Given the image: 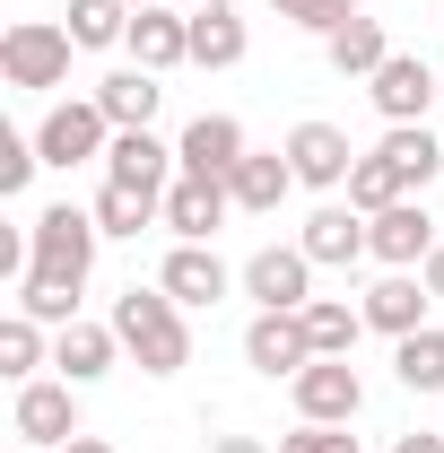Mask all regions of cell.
I'll return each mask as SVG.
<instances>
[{"instance_id": "cell-1", "label": "cell", "mask_w": 444, "mask_h": 453, "mask_svg": "<svg viewBox=\"0 0 444 453\" xmlns=\"http://www.w3.org/2000/svg\"><path fill=\"white\" fill-rule=\"evenodd\" d=\"M27 244H35V262L18 271V314H35L44 332L79 323V288H88V271H96V244H105L96 210H70V201H53V210H35Z\"/></svg>"}, {"instance_id": "cell-2", "label": "cell", "mask_w": 444, "mask_h": 453, "mask_svg": "<svg viewBox=\"0 0 444 453\" xmlns=\"http://www.w3.org/2000/svg\"><path fill=\"white\" fill-rule=\"evenodd\" d=\"M113 332H122V357L140 375H183L192 366V323L166 288H122L113 296Z\"/></svg>"}, {"instance_id": "cell-3", "label": "cell", "mask_w": 444, "mask_h": 453, "mask_svg": "<svg viewBox=\"0 0 444 453\" xmlns=\"http://www.w3.org/2000/svg\"><path fill=\"white\" fill-rule=\"evenodd\" d=\"M70 27H53V18H18L9 35H0V79L9 88H27V96H44V88H61L70 79Z\"/></svg>"}, {"instance_id": "cell-4", "label": "cell", "mask_w": 444, "mask_h": 453, "mask_svg": "<svg viewBox=\"0 0 444 453\" xmlns=\"http://www.w3.org/2000/svg\"><path fill=\"white\" fill-rule=\"evenodd\" d=\"M35 149H44V166H88V157H105L113 149V122H105V105L96 96H79V105H53L44 122H35Z\"/></svg>"}, {"instance_id": "cell-5", "label": "cell", "mask_w": 444, "mask_h": 453, "mask_svg": "<svg viewBox=\"0 0 444 453\" xmlns=\"http://www.w3.org/2000/svg\"><path fill=\"white\" fill-rule=\"evenodd\" d=\"M244 296H253L262 314H296V305L314 296V253H305V244H262V253L244 262Z\"/></svg>"}, {"instance_id": "cell-6", "label": "cell", "mask_w": 444, "mask_h": 453, "mask_svg": "<svg viewBox=\"0 0 444 453\" xmlns=\"http://www.w3.org/2000/svg\"><path fill=\"white\" fill-rule=\"evenodd\" d=\"M436 244H444V235H436V219H427L418 201H392V210L366 219V253H375L384 271H427Z\"/></svg>"}, {"instance_id": "cell-7", "label": "cell", "mask_w": 444, "mask_h": 453, "mask_svg": "<svg viewBox=\"0 0 444 453\" xmlns=\"http://www.w3.org/2000/svg\"><path fill=\"white\" fill-rule=\"evenodd\" d=\"M287 393H296V418H314V427H348V418L366 410V384H357L348 357H314Z\"/></svg>"}, {"instance_id": "cell-8", "label": "cell", "mask_w": 444, "mask_h": 453, "mask_svg": "<svg viewBox=\"0 0 444 453\" xmlns=\"http://www.w3.org/2000/svg\"><path fill=\"white\" fill-rule=\"evenodd\" d=\"M9 427H18V445H70V436H79V384H44V375H35V384H18V410H9Z\"/></svg>"}, {"instance_id": "cell-9", "label": "cell", "mask_w": 444, "mask_h": 453, "mask_svg": "<svg viewBox=\"0 0 444 453\" xmlns=\"http://www.w3.org/2000/svg\"><path fill=\"white\" fill-rule=\"evenodd\" d=\"M357 157H366V149H348L340 122H296V131H287V166H296V183H314V192H340V183L357 174Z\"/></svg>"}, {"instance_id": "cell-10", "label": "cell", "mask_w": 444, "mask_h": 453, "mask_svg": "<svg viewBox=\"0 0 444 453\" xmlns=\"http://www.w3.org/2000/svg\"><path fill=\"white\" fill-rule=\"evenodd\" d=\"M174 157H183V174H210V183H226V174L253 157V140H244V122H235V113H201V122H183Z\"/></svg>"}, {"instance_id": "cell-11", "label": "cell", "mask_w": 444, "mask_h": 453, "mask_svg": "<svg viewBox=\"0 0 444 453\" xmlns=\"http://www.w3.org/2000/svg\"><path fill=\"white\" fill-rule=\"evenodd\" d=\"M244 366H253V375H287V384H296V375H305V366H314V340H305V323H296V314H253V323H244Z\"/></svg>"}, {"instance_id": "cell-12", "label": "cell", "mask_w": 444, "mask_h": 453, "mask_svg": "<svg viewBox=\"0 0 444 453\" xmlns=\"http://www.w3.org/2000/svg\"><path fill=\"white\" fill-rule=\"evenodd\" d=\"M226 210H235V192L210 183V174H174V183H166V226H174V244H210V235L226 226Z\"/></svg>"}, {"instance_id": "cell-13", "label": "cell", "mask_w": 444, "mask_h": 453, "mask_svg": "<svg viewBox=\"0 0 444 453\" xmlns=\"http://www.w3.org/2000/svg\"><path fill=\"white\" fill-rule=\"evenodd\" d=\"M366 96H375V113H384V122H427V105H436L444 88H436V70H427L418 53H392L384 70L366 79Z\"/></svg>"}, {"instance_id": "cell-14", "label": "cell", "mask_w": 444, "mask_h": 453, "mask_svg": "<svg viewBox=\"0 0 444 453\" xmlns=\"http://www.w3.org/2000/svg\"><path fill=\"white\" fill-rule=\"evenodd\" d=\"M235 280H244V271H226L210 244H174V253H166V271H157V288H166L183 314H192V305H218Z\"/></svg>"}, {"instance_id": "cell-15", "label": "cell", "mask_w": 444, "mask_h": 453, "mask_svg": "<svg viewBox=\"0 0 444 453\" xmlns=\"http://www.w3.org/2000/svg\"><path fill=\"white\" fill-rule=\"evenodd\" d=\"M113 357H122V332L113 323H61L53 332V366H61V384H105L113 375Z\"/></svg>"}, {"instance_id": "cell-16", "label": "cell", "mask_w": 444, "mask_h": 453, "mask_svg": "<svg viewBox=\"0 0 444 453\" xmlns=\"http://www.w3.org/2000/svg\"><path fill=\"white\" fill-rule=\"evenodd\" d=\"M122 44H131L140 70H157V79H166V70L192 61V18H174L166 0H157V9H131V35H122Z\"/></svg>"}, {"instance_id": "cell-17", "label": "cell", "mask_w": 444, "mask_h": 453, "mask_svg": "<svg viewBox=\"0 0 444 453\" xmlns=\"http://www.w3.org/2000/svg\"><path fill=\"white\" fill-rule=\"evenodd\" d=\"M305 253H314V271H348V262H366V210H348V201H323L305 235H296Z\"/></svg>"}, {"instance_id": "cell-18", "label": "cell", "mask_w": 444, "mask_h": 453, "mask_svg": "<svg viewBox=\"0 0 444 453\" xmlns=\"http://www.w3.org/2000/svg\"><path fill=\"white\" fill-rule=\"evenodd\" d=\"M427 280L418 271H392V280L366 288V332H384V340H410V332H427Z\"/></svg>"}, {"instance_id": "cell-19", "label": "cell", "mask_w": 444, "mask_h": 453, "mask_svg": "<svg viewBox=\"0 0 444 453\" xmlns=\"http://www.w3.org/2000/svg\"><path fill=\"white\" fill-rule=\"evenodd\" d=\"M174 174H183V157H174L157 131H113V149H105V183H140V192H166Z\"/></svg>"}, {"instance_id": "cell-20", "label": "cell", "mask_w": 444, "mask_h": 453, "mask_svg": "<svg viewBox=\"0 0 444 453\" xmlns=\"http://www.w3.org/2000/svg\"><path fill=\"white\" fill-rule=\"evenodd\" d=\"M226 192H235V210H244V219H271L279 201L296 192V166H287V149H253L244 166L226 174Z\"/></svg>"}, {"instance_id": "cell-21", "label": "cell", "mask_w": 444, "mask_h": 453, "mask_svg": "<svg viewBox=\"0 0 444 453\" xmlns=\"http://www.w3.org/2000/svg\"><path fill=\"white\" fill-rule=\"evenodd\" d=\"M157 96H166V88H157V70H140V61L113 70V79H96V105H105L113 131H149V122H157Z\"/></svg>"}, {"instance_id": "cell-22", "label": "cell", "mask_w": 444, "mask_h": 453, "mask_svg": "<svg viewBox=\"0 0 444 453\" xmlns=\"http://www.w3.org/2000/svg\"><path fill=\"white\" fill-rule=\"evenodd\" d=\"M296 323H305V340H314V357H348L357 332H366V305H348V296H305Z\"/></svg>"}, {"instance_id": "cell-23", "label": "cell", "mask_w": 444, "mask_h": 453, "mask_svg": "<svg viewBox=\"0 0 444 453\" xmlns=\"http://www.w3.org/2000/svg\"><path fill=\"white\" fill-rule=\"evenodd\" d=\"M375 149L392 157V174H401L410 192H427L436 166H444V149H436V131H427V122H384V140H375Z\"/></svg>"}, {"instance_id": "cell-24", "label": "cell", "mask_w": 444, "mask_h": 453, "mask_svg": "<svg viewBox=\"0 0 444 453\" xmlns=\"http://www.w3.org/2000/svg\"><path fill=\"white\" fill-rule=\"evenodd\" d=\"M244 53H253V27L235 9H192V61L201 70H235Z\"/></svg>"}, {"instance_id": "cell-25", "label": "cell", "mask_w": 444, "mask_h": 453, "mask_svg": "<svg viewBox=\"0 0 444 453\" xmlns=\"http://www.w3.org/2000/svg\"><path fill=\"white\" fill-rule=\"evenodd\" d=\"M323 53H332L340 79H375V70L392 61V35H384V18H348L340 35H323Z\"/></svg>"}, {"instance_id": "cell-26", "label": "cell", "mask_w": 444, "mask_h": 453, "mask_svg": "<svg viewBox=\"0 0 444 453\" xmlns=\"http://www.w3.org/2000/svg\"><path fill=\"white\" fill-rule=\"evenodd\" d=\"M96 226H105V235H140V226H166V192H140V183H105V192H96Z\"/></svg>"}, {"instance_id": "cell-27", "label": "cell", "mask_w": 444, "mask_h": 453, "mask_svg": "<svg viewBox=\"0 0 444 453\" xmlns=\"http://www.w3.org/2000/svg\"><path fill=\"white\" fill-rule=\"evenodd\" d=\"M392 375L410 384V393H444V332L427 323V332L392 340Z\"/></svg>"}, {"instance_id": "cell-28", "label": "cell", "mask_w": 444, "mask_h": 453, "mask_svg": "<svg viewBox=\"0 0 444 453\" xmlns=\"http://www.w3.org/2000/svg\"><path fill=\"white\" fill-rule=\"evenodd\" d=\"M131 35V0H70V44L79 53H105Z\"/></svg>"}, {"instance_id": "cell-29", "label": "cell", "mask_w": 444, "mask_h": 453, "mask_svg": "<svg viewBox=\"0 0 444 453\" xmlns=\"http://www.w3.org/2000/svg\"><path fill=\"white\" fill-rule=\"evenodd\" d=\"M0 375H9V384H35V375H44V323H35V314H9V323H0Z\"/></svg>"}, {"instance_id": "cell-30", "label": "cell", "mask_w": 444, "mask_h": 453, "mask_svg": "<svg viewBox=\"0 0 444 453\" xmlns=\"http://www.w3.org/2000/svg\"><path fill=\"white\" fill-rule=\"evenodd\" d=\"M392 201H410V183L392 174L384 149H366V157H357V174H348V210H366V219H375V210H392Z\"/></svg>"}, {"instance_id": "cell-31", "label": "cell", "mask_w": 444, "mask_h": 453, "mask_svg": "<svg viewBox=\"0 0 444 453\" xmlns=\"http://www.w3.org/2000/svg\"><path fill=\"white\" fill-rule=\"evenodd\" d=\"M279 18H287V27H305V35H340V27H348V18H366V9H357V0H279Z\"/></svg>"}, {"instance_id": "cell-32", "label": "cell", "mask_w": 444, "mask_h": 453, "mask_svg": "<svg viewBox=\"0 0 444 453\" xmlns=\"http://www.w3.org/2000/svg\"><path fill=\"white\" fill-rule=\"evenodd\" d=\"M35 166H44V149H35V131H27V140H18V131H0V192H9V201H18L27 183H35Z\"/></svg>"}, {"instance_id": "cell-33", "label": "cell", "mask_w": 444, "mask_h": 453, "mask_svg": "<svg viewBox=\"0 0 444 453\" xmlns=\"http://www.w3.org/2000/svg\"><path fill=\"white\" fill-rule=\"evenodd\" d=\"M279 453H366L348 427H314V418H296V436H279Z\"/></svg>"}, {"instance_id": "cell-34", "label": "cell", "mask_w": 444, "mask_h": 453, "mask_svg": "<svg viewBox=\"0 0 444 453\" xmlns=\"http://www.w3.org/2000/svg\"><path fill=\"white\" fill-rule=\"evenodd\" d=\"M392 453H444V427H427V436L410 427V436H401V445H392Z\"/></svg>"}, {"instance_id": "cell-35", "label": "cell", "mask_w": 444, "mask_h": 453, "mask_svg": "<svg viewBox=\"0 0 444 453\" xmlns=\"http://www.w3.org/2000/svg\"><path fill=\"white\" fill-rule=\"evenodd\" d=\"M418 280H427V296H436V305H444V244H436V253H427V271H418Z\"/></svg>"}, {"instance_id": "cell-36", "label": "cell", "mask_w": 444, "mask_h": 453, "mask_svg": "<svg viewBox=\"0 0 444 453\" xmlns=\"http://www.w3.org/2000/svg\"><path fill=\"white\" fill-rule=\"evenodd\" d=\"M210 453H271L262 436H210Z\"/></svg>"}, {"instance_id": "cell-37", "label": "cell", "mask_w": 444, "mask_h": 453, "mask_svg": "<svg viewBox=\"0 0 444 453\" xmlns=\"http://www.w3.org/2000/svg\"><path fill=\"white\" fill-rule=\"evenodd\" d=\"M61 453H113V445H105V436H70Z\"/></svg>"}, {"instance_id": "cell-38", "label": "cell", "mask_w": 444, "mask_h": 453, "mask_svg": "<svg viewBox=\"0 0 444 453\" xmlns=\"http://www.w3.org/2000/svg\"><path fill=\"white\" fill-rule=\"evenodd\" d=\"M201 9H244V0H201Z\"/></svg>"}, {"instance_id": "cell-39", "label": "cell", "mask_w": 444, "mask_h": 453, "mask_svg": "<svg viewBox=\"0 0 444 453\" xmlns=\"http://www.w3.org/2000/svg\"><path fill=\"white\" fill-rule=\"evenodd\" d=\"M131 9H157V0H131Z\"/></svg>"}, {"instance_id": "cell-40", "label": "cell", "mask_w": 444, "mask_h": 453, "mask_svg": "<svg viewBox=\"0 0 444 453\" xmlns=\"http://www.w3.org/2000/svg\"><path fill=\"white\" fill-rule=\"evenodd\" d=\"M9 453H35V445H9Z\"/></svg>"}]
</instances>
